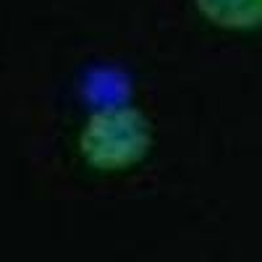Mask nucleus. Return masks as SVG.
Wrapping results in <instances>:
<instances>
[{
  "instance_id": "nucleus-1",
  "label": "nucleus",
  "mask_w": 262,
  "mask_h": 262,
  "mask_svg": "<svg viewBox=\"0 0 262 262\" xmlns=\"http://www.w3.org/2000/svg\"><path fill=\"white\" fill-rule=\"evenodd\" d=\"M152 147V128L137 107H105L90 116L79 137V152L97 170H126L144 160Z\"/></svg>"
},
{
  "instance_id": "nucleus-2",
  "label": "nucleus",
  "mask_w": 262,
  "mask_h": 262,
  "mask_svg": "<svg viewBox=\"0 0 262 262\" xmlns=\"http://www.w3.org/2000/svg\"><path fill=\"white\" fill-rule=\"evenodd\" d=\"M210 24L221 29L249 32L262 27V0H194Z\"/></svg>"
}]
</instances>
